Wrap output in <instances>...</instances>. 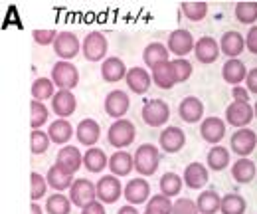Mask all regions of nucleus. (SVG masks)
<instances>
[{
  "mask_svg": "<svg viewBox=\"0 0 257 214\" xmlns=\"http://www.w3.org/2000/svg\"><path fill=\"white\" fill-rule=\"evenodd\" d=\"M161 165V151L153 143H145L135 151V171L141 177H153Z\"/></svg>",
  "mask_w": 257,
  "mask_h": 214,
  "instance_id": "obj_1",
  "label": "nucleus"
},
{
  "mask_svg": "<svg viewBox=\"0 0 257 214\" xmlns=\"http://www.w3.org/2000/svg\"><path fill=\"white\" fill-rule=\"evenodd\" d=\"M135 137H137V129H135V123L128 121V119H117L109 127L107 131V141L111 147H117L119 151H123V147H128L135 143Z\"/></svg>",
  "mask_w": 257,
  "mask_h": 214,
  "instance_id": "obj_2",
  "label": "nucleus"
},
{
  "mask_svg": "<svg viewBox=\"0 0 257 214\" xmlns=\"http://www.w3.org/2000/svg\"><path fill=\"white\" fill-rule=\"evenodd\" d=\"M52 82L60 90H73L79 84V72L71 61H56L52 67Z\"/></svg>",
  "mask_w": 257,
  "mask_h": 214,
  "instance_id": "obj_3",
  "label": "nucleus"
},
{
  "mask_svg": "<svg viewBox=\"0 0 257 214\" xmlns=\"http://www.w3.org/2000/svg\"><path fill=\"white\" fill-rule=\"evenodd\" d=\"M107 48H109L107 36L99 30L89 32L83 38V44H81V52H83L87 61H101L107 54Z\"/></svg>",
  "mask_w": 257,
  "mask_h": 214,
  "instance_id": "obj_4",
  "label": "nucleus"
},
{
  "mask_svg": "<svg viewBox=\"0 0 257 214\" xmlns=\"http://www.w3.org/2000/svg\"><path fill=\"white\" fill-rule=\"evenodd\" d=\"M141 115H143V121L149 127H162V125H166L168 117H170V107L162 99H151L143 105Z\"/></svg>",
  "mask_w": 257,
  "mask_h": 214,
  "instance_id": "obj_5",
  "label": "nucleus"
},
{
  "mask_svg": "<svg viewBox=\"0 0 257 214\" xmlns=\"http://www.w3.org/2000/svg\"><path fill=\"white\" fill-rule=\"evenodd\" d=\"M255 111L249 103H241V101H231L225 107V123L237 129H245L249 123L253 121Z\"/></svg>",
  "mask_w": 257,
  "mask_h": 214,
  "instance_id": "obj_6",
  "label": "nucleus"
},
{
  "mask_svg": "<svg viewBox=\"0 0 257 214\" xmlns=\"http://www.w3.org/2000/svg\"><path fill=\"white\" fill-rule=\"evenodd\" d=\"M97 198L103 204H113L119 200V196L125 192V188L121 186V181L115 175H103L97 181Z\"/></svg>",
  "mask_w": 257,
  "mask_h": 214,
  "instance_id": "obj_7",
  "label": "nucleus"
},
{
  "mask_svg": "<svg viewBox=\"0 0 257 214\" xmlns=\"http://www.w3.org/2000/svg\"><path fill=\"white\" fill-rule=\"evenodd\" d=\"M194 46H196V42H194L192 34L188 30H184V28L170 32L168 44H166L168 52L174 54L176 58H186L190 52H194Z\"/></svg>",
  "mask_w": 257,
  "mask_h": 214,
  "instance_id": "obj_8",
  "label": "nucleus"
},
{
  "mask_svg": "<svg viewBox=\"0 0 257 214\" xmlns=\"http://www.w3.org/2000/svg\"><path fill=\"white\" fill-rule=\"evenodd\" d=\"M97 198V186L89 179H75V183L69 188V200L71 204L83 208L89 202H93Z\"/></svg>",
  "mask_w": 257,
  "mask_h": 214,
  "instance_id": "obj_9",
  "label": "nucleus"
},
{
  "mask_svg": "<svg viewBox=\"0 0 257 214\" xmlns=\"http://www.w3.org/2000/svg\"><path fill=\"white\" fill-rule=\"evenodd\" d=\"M231 151L235 155H239V159H247V155H251L257 147V133L251 129H237L231 135Z\"/></svg>",
  "mask_w": 257,
  "mask_h": 214,
  "instance_id": "obj_10",
  "label": "nucleus"
},
{
  "mask_svg": "<svg viewBox=\"0 0 257 214\" xmlns=\"http://www.w3.org/2000/svg\"><path fill=\"white\" fill-rule=\"evenodd\" d=\"M128 107H131V99L125 92L121 90H113V92L107 93L105 97V113L109 117H113L115 121L117 119H125Z\"/></svg>",
  "mask_w": 257,
  "mask_h": 214,
  "instance_id": "obj_11",
  "label": "nucleus"
},
{
  "mask_svg": "<svg viewBox=\"0 0 257 214\" xmlns=\"http://www.w3.org/2000/svg\"><path fill=\"white\" fill-rule=\"evenodd\" d=\"M54 52L64 61L73 60L81 52V44H79V40L73 32H60L56 42H54Z\"/></svg>",
  "mask_w": 257,
  "mask_h": 214,
  "instance_id": "obj_12",
  "label": "nucleus"
},
{
  "mask_svg": "<svg viewBox=\"0 0 257 214\" xmlns=\"http://www.w3.org/2000/svg\"><path fill=\"white\" fill-rule=\"evenodd\" d=\"M159 143H161L164 153H170V155L178 153V151H182L184 145H186V133H184L180 127L170 125V127H166V129L161 131Z\"/></svg>",
  "mask_w": 257,
  "mask_h": 214,
  "instance_id": "obj_13",
  "label": "nucleus"
},
{
  "mask_svg": "<svg viewBox=\"0 0 257 214\" xmlns=\"http://www.w3.org/2000/svg\"><path fill=\"white\" fill-rule=\"evenodd\" d=\"M222 54L220 44L212 36H202L194 46V56L200 63H214Z\"/></svg>",
  "mask_w": 257,
  "mask_h": 214,
  "instance_id": "obj_14",
  "label": "nucleus"
},
{
  "mask_svg": "<svg viewBox=\"0 0 257 214\" xmlns=\"http://www.w3.org/2000/svg\"><path fill=\"white\" fill-rule=\"evenodd\" d=\"M200 135L206 143L218 145L225 137V121L220 117H206L200 125Z\"/></svg>",
  "mask_w": 257,
  "mask_h": 214,
  "instance_id": "obj_15",
  "label": "nucleus"
},
{
  "mask_svg": "<svg viewBox=\"0 0 257 214\" xmlns=\"http://www.w3.org/2000/svg\"><path fill=\"white\" fill-rule=\"evenodd\" d=\"M128 74L125 61L117 56H111L107 60H103V65H101V78L107 82V84H117L121 80H125Z\"/></svg>",
  "mask_w": 257,
  "mask_h": 214,
  "instance_id": "obj_16",
  "label": "nucleus"
},
{
  "mask_svg": "<svg viewBox=\"0 0 257 214\" xmlns=\"http://www.w3.org/2000/svg\"><path fill=\"white\" fill-rule=\"evenodd\" d=\"M123 196L127 198V202L133 204V206L143 204V202H147L149 196H151V184L147 183L145 179H133V181H128L127 186H125Z\"/></svg>",
  "mask_w": 257,
  "mask_h": 214,
  "instance_id": "obj_17",
  "label": "nucleus"
},
{
  "mask_svg": "<svg viewBox=\"0 0 257 214\" xmlns=\"http://www.w3.org/2000/svg\"><path fill=\"white\" fill-rule=\"evenodd\" d=\"M125 82H127L128 90L133 93H137V95H143V93H147L151 90V84H153V76H149V72L145 69V67H131L127 74V78H125Z\"/></svg>",
  "mask_w": 257,
  "mask_h": 214,
  "instance_id": "obj_18",
  "label": "nucleus"
},
{
  "mask_svg": "<svg viewBox=\"0 0 257 214\" xmlns=\"http://www.w3.org/2000/svg\"><path fill=\"white\" fill-rule=\"evenodd\" d=\"M75 107H77V99L69 90H60L52 99V109L60 119H67L69 115H73Z\"/></svg>",
  "mask_w": 257,
  "mask_h": 214,
  "instance_id": "obj_19",
  "label": "nucleus"
},
{
  "mask_svg": "<svg viewBox=\"0 0 257 214\" xmlns=\"http://www.w3.org/2000/svg\"><path fill=\"white\" fill-rule=\"evenodd\" d=\"M46 181H48V184H50L54 190H58V192H62L65 188H71V184L75 183V181H73V173L67 171L65 167H62L60 163H56V165L50 167V171H48V175H46Z\"/></svg>",
  "mask_w": 257,
  "mask_h": 214,
  "instance_id": "obj_20",
  "label": "nucleus"
},
{
  "mask_svg": "<svg viewBox=\"0 0 257 214\" xmlns=\"http://www.w3.org/2000/svg\"><path fill=\"white\" fill-rule=\"evenodd\" d=\"M247 69H245V63L241 60H237V58H233V60H227L222 65V78H224L225 84H229L231 88H235V86H239L243 80H247Z\"/></svg>",
  "mask_w": 257,
  "mask_h": 214,
  "instance_id": "obj_21",
  "label": "nucleus"
},
{
  "mask_svg": "<svg viewBox=\"0 0 257 214\" xmlns=\"http://www.w3.org/2000/svg\"><path fill=\"white\" fill-rule=\"evenodd\" d=\"M182 179H184V184H186L188 188L198 190V188H204V186L208 184L210 175H208V169H206L202 163H190V165L184 169Z\"/></svg>",
  "mask_w": 257,
  "mask_h": 214,
  "instance_id": "obj_22",
  "label": "nucleus"
},
{
  "mask_svg": "<svg viewBox=\"0 0 257 214\" xmlns=\"http://www.w3.org/2000/svg\"><path fill=\"white\" fill-rule=\"evenodd\" d=\"M220 50L229 60H233V58H237L245 50V38L235 30L225 32L224 36H222V40H220Z\"/></svg>",
  "mask_w": 257,
  "mask_h": 214,
  "instance_id": "obj_23",
  "label": "nucleus"
},
{
  "mask_svg": "<svg viewBox=\"0 0 257 214\" xmlns=\"http://www.w3.org/2000/svg\"><path fill=\"white\" fill-rule=\"evenodd\" d=\"M75 135H77V141L81 145L91 149L99 141V137H101V127H99V123L95 119H83L75 127Z\"/></svg>",
  "mask_w": 257,
  "mask_h": 214,
  "instance_id": "obj_24",
  "label": "nucleus"
},
{
  "mask_svg": "<svg viewBox=\"0 0 257 214\" xmlns=\"http://www.w3.org/2000/svg\"><path fill=\"white\" fill-rule=\"evenodd\" d=\"M109 169L115 177H127L135 169V157L128 151H115L109 157Z\"/></svg>",
  "mask_w": 257,
  "mask_h": 214,
  "instance_id": "obj_25",
  "label": "nucleus"
},
{
  "mask_svg": "<svg viewBox=\"0 0 257 214\" xmlns=\"http://www.w3.org/2000/svg\"><path fill=\"white\" fill-rule=\"evenodd\" d=\"M178 115L180 119L186 123H198L204 115V103L198 99V97H186L182 99V103L178 105Z\"/></svg>",
  "mask_w": 257,
  "mask_h": 214,
  "instance_id": "obj_26",
  "label": "nucleus"
},
{
  "mask_svg": "<svg viewBox=\"0 0 257 214\" xmlns=\"http://www.w3.org/2000/svg\"><path fill=\"white\" fill-rule=\"evenodd\" d=\"M151 76H153V84L161 90H172L174 84H176V78H174V69H172V61H164L159 63L157 67L151 69Z\"/></svg>",
  "mask_w": 257,
  "mask_h": 214,
  "instance_id": "obj_27",
  "label": "nucleus"
},
{
  "mask_svg": "<svg viewBox=\"0 0 257 214\" xmlns=\"http://www.w3.org/2000/svg\"><path fill=\"white\" fill-rule=\"evenodd\" d=\"M257 175V167L253 161L249 159H237L233 165H231V177L233 181L239 184H247L255 179Z\"/></svg>",
  "mask_w": 257,
  "mask_h": 214,
  "instance_id": "obj_28",
  "label": "nucleus"
},
{
  "mask_svg": "<svg viewBox=\"0 0 257 214\" xmlns=\"http://www.w3.org/2000/svg\"><path fill=\"white\" fill-rule=\"evenodd\" d=\"M196 206H198V212L200 214H216L222 210V196L210 188V190H204L202 194H198V200H196Z\"/></svg>",
  "mask_w": 257,
  "mask_h": 214,
  "instance_id": "obj_29",
  "label": "nucleus"
},
{
  "mask_svg": "<svg viewBox=\"0 0 257 214\" xmlns=\"http://www.w3.org/2000/svg\"><path fill=\"white\" fill-rule=\"evenodd\" d=\"M75 133V129L71 127V123L67 119H56L54 123H50L48 127V135H50V141L56 143V145H65L71 135Z\"/></svg>",
  "mask_w": 257,
  "mask_h": 214,
  "instance_id": "obj_30",
  "label": "nucleus"
},
{
  "mask_svg": "<svg viewBox=\"0 0 257 214\" xmlns=\"http://www.w3.org/2000/svg\"><path fill=\"white\" fill-rule=\"evenodd\" d=\"M58 163H60L62 167H65L67 171L75 173V171H79V169L83 167V155L79 153L77 147L65 145V147H62V149L58 151Z\"/></svg>",
  "mask_w": 257,
  "mask_h": 214,
  "instance_id": "obj_31",
  "label": "nucleus"
},
{
  "mask_svg": "<svg viewBox=\"0 0 257 214\" xmlns=\"http://www.w3.org/2000/svg\"><path fill=\"white\" fill-rule=\"evenodd\" d=\"M168 48L161 44V42H151L147 48H145V52H143V60L147 63V67H157L159 63H164V61H170L168 60Z\"/></svg>",
  "mask_w": 257,
  "mask_h": 214,
  "instance_id": "obj_32",
  "label": "nucleus"
},
{
  "mask_svg": "<svg viewBox=\"0 0 257 214\" xmlns=\"http://www.w3.org/2000/svg\"><path fill=\"white\" fill-rule=\"evenodd\" d=\"M83 167L89 173H101L105 167H109V157L103 153V149L91 147L83 155Z\"/></svg>",
  "mask_w": 257,
  "mask_h": 214,
  "instance_id": "obj_33",
  "label": "nucleus"
},
{
  "mask_svg": "<svg viewBox=\"0 0 257 214\" xmlns=\"http://www.w3.org/2000/svg\"><path fill=\"white\" fill-rule=\"evenodd\" d=\"M182 183H184V179L180 175H176V173H164L161 177V183H159L161 184V194L168 196V198L180 194Z\"/></svg>",
  "mask_w": 257,
  "mask_h": 214,
  "instance_id": "obj_34",
  "label": "nucleus"
},
{
  "mask_svg": "<svg viewBox=\"0 0 257 214\" xmlns=\"http://www.w3.org/2000/svg\"><path fill=\"white\" fill-rule=\"evenodd\" d=\"M206 163H208V167L212 169V171H224L225 167L229 165V151L225 149V147H220V145H216V147H212L210 151H208V157H206Z\"/></svg>",
  "mask_w": 257,
  "mask_h": 214,
  "instance_id": "obj_35",
  "label": "nucleus"
},
{
  "mask_svg": "<svg viewBox=\"0 0 257 214\" xmlns=\"http://www.w3.org/2000/svg\"><path fill=\"white\" fill-rule=\"evenodd\" d=\"M247 208V202L241 194H235V192H229L222 198V214H243Z\"/></svg>",
  "mask_w": 257,
  "mask_h": 214,
  "instance_id": "obj_36",
  "label": "nucleus"
},
{
  "mask_svg": "<svg viewBox=\"0 0 257 214\" xmlns=\"http://www.w3.org/2000/svg\"><path fill=\"white\" fill-rule=\"evenodd\" d=\"M54 82H52V78H38L36 82L32 84V97L36 101H42L44 103V99H54Z\"/></svg>",
  "mask_w": 257,
  "mask_h": 214,
  "instance_id": "obj_37",
  "label": "nucleus"
},
{
  "mask_svg": "<svg viewBox=\"0 0 257 214\" xmlns=\"http://www.w3.org/2000/svg\"><path fill=\"white\" fill-rule=\"evenodd\" d=\"M180 8L190 22H202L208 14V2H182Z\"/></svg>",
  "mask_w": 257,
  "mask_h": 214,
  "instance_id": "obj_38",
  "label": "nucleus"
},
{
  "mask_svg": "<svg viewBox=\"0 0 257 214\" xmlns=\"http://www.w3.org/2000/svg\"><path fill=\"white\" fill-rule=\"evenodd\" d=\"M172 206L174 202L164 196V194H155L151 196V200L147 202V210L145 214H172Z\"/></svg>",
  "mask_w": 257,
  "mask_h": 214,
  "instance_id": "obj_39",
  "label": "nucleus"
},
{
  "mask_svg": "<svg viewBox=\"0 0 257 214\" xmlns=\"http://www.w3.org/2000/svg\"><path fill=\"white\" fill-rule=\"evenodd\" d=\"M235 18L241 24H253L257 20V2H237L235 4Z\"/></svg>",
  "mask_w": 257,
  "mask_h": 214,
  "instance_id": "obj_40",
  "label": "nucleus"
},
{
  "mask_svg": "<svg viewBox=\"0 0 257 214\" xmlns=\"http://www.w3.org/2000/svg\"><path fill=\"white\" fill-rule=\"evenodd\" d=\"M48 214H69L71 212V200L65 194H52L46 200Z\"/></svg>",
  "mask_w": 257,
  "mask_h": 214,
  "instance_id": "obj_41",
  "label": "nucleus"
},
{
  "mask_svg": "<svg viewBox=\"0 0 257 214\" xmlns=\"http://www.w3.org/2000/svg\"><path fill=\"white\" fill-rule=\"evenodd\" d=\"M48 186H50V184L46 181V177H42V175L36 173V171L30 173V198H32V202H38L42 196H46Z\"/></svg>",
  "mask_w": 257,
  "mask_h": 214,
  "instance_id": "obj_42",
  "label": "nucleus"
},
{
  "mask_svg": "<svg viewBox=\"0 0 257 214\" xmlns=\"http://www.w3.org/2000/svg\"><path fill=\"white\" fill-rule=\"evenodd\" d=\"M48 121V107L42 101L32 99L30 103V125L32 129H42V125H46Z\"/></svg>",
  "mask_w": 257,
  "mask_h": 214,
  "instance_id": "obj_43",
  "label": "nucleus"
},
{
  "mask_svg": "<svg viewBox=\"0 0 257 214\" xmlns=\"http://www.w3.org/2000/svg\"><path fill=\"white\" fill-rule=\"evenodd\" d=\"M50 135L46 131H40V129H34L30 133V149L34 155H44L50 147Z\"/></svg>",
  "mask_w": 257,
  "mask_h": 214,
  "instance_id": "obj_44",
  "label": "nucleus"
},
{
  "mask_svg": "<svg viewBox=\"0 0 257 214\" xmlns=\"http://www.w3.org/2000/svg\"><path fill=\"white\" fill-rule=\"evenodd\" d=\"M172 69H174L176 84H182V82H186V80L192 76L194 67L186 58H176V60H172Z\"/></svg>",
  "mask_w": 257,
  "mask_h": 214,
  "instance_id": "obj_45",
  "label": "nucleus"
},
{
  "mask_svg": "<svg viewBox=\"0 0 257 214\" xmlns=\"http://www.w3.org/2000/svg\"><path fill=\"white\" fill-rule=\"evenodd\" d=\"M172 214H198V206L196 202L190 198H178L174 200V206H172Z\"/></svg>",
  "mask_w": 257,
  "mask_h": 214,
  "instance_id": "obj_46",
  "label": "nucleus"
},
{
  "mask_svg": "<svg viewBox=\"0 0 257 214\" xmlns=\"http://www.w3.org/2000/svg\"><path fill=\"white\" fill-rule=\"evenodd\" d=\"M58 34H60V32H56V30H34L32 32L34 42L40 44V46H50V44H54L56 38H58Z\"/></svg>",
  "mask_w": 257,
  "mask_h": 214,
  "instance_id": "obj_47",
  "label": "nucleus"
},
{
  "mask_svg": "<svg viewBox=\"0 0 257 214\" xmlns=\"http://www.w3.org/2000/svg\"><path fill=\"white\" fill-rule=\"evenodd\" d=\"M245 48H247V52L257 56V26H251L249 32L245 34Z\"/></svg>",
  "mask_w": 257,
  "mask_h": 214,
  "instance_id": "obj_48",
  "label": "nucleus"
},
{
  "mask_svg": "<svg viewBox=\"0 0 257 214\" xmlns=\"http://www.w3.org/2000/svg\"><path fill=\"white\" fill-rule=\"evenodd\" d=\"M81 214H107V212H105V204L101 200H93V202H89L87 206L81 208Z\"/></svg>",
  "mask_w": 257,
  "mask_h": 214,
  "instance_id": "obj_49",
  "label": "nucleus"
},
{
  "mask_svg": "<svg viewBox=\"0 0 257 214\" xmlns=\"http://www.w3.org/2000/svg\"><path fill=\"white\" fill-rule=\"evenodd\" d=\"M231 95H233V101H241V103H249V92L241 86H235L231 88Z\"/></svg>",
  "mask_w": 257,
  "mask_h": 214,
  "instance_id": "obj_50",
  "label": "nucleus"
},
{
  "mask_svg": "<svg viewBox=\"0 0 257 214\" xmlns=\"http://www.w3.org/2000/svg\"><path fill=\"white\" fill-rule=\"evenodd\" d=\"M245 86H247V92L249 93H257V67L249 69L247 80H245Z\"/></svg>",
  "mask_w": 257,
  "mask_h": 214,
  "instance_id": "obj_51",
  "label": "nucleus"
},
{
  "mask_svg": "<svg viewBox=\"0 0 257 214\" xmlns=\"http://www.w3.org/2000/svg\"><path fill=\"white\" fill-rule=\"evenodd\" d=\"M117 214H139V210H137L133 204H125V206H121V208L117 210Z\"/></svg>",
  "mask_w": 257,
  "mask_h": 214,
  "instance_id": "obj_52",
  "label": "nucleus"
},
{
  "mask_svg": "<svg viewBox=\"0 0 257 214\" xmlns=\"http://www.w3.org/2000/svg\"><path fill=\"white\" fill-rule=\"evenodd\" d=\"M42 210H44V208H42L38 202H32V204H30V214H44Z\"/></svg>",
  "mask_w": 257,
  "mask_h": 214,
  "instance_id": "obj_53",
  "label": "nucleus"
},
{
  "mask_svg": "<svg viewBox=\"0 0 257 214\" xmlns=\"http://www.w3.org/2000/svg\"><path fill=\"white\" fill-rule=\"evenodd\" d=\"M253 111H255V117H257V101H255V105H253Z\"/></svg>",
  "mask_w": 257,
  "mask_h": 214,
  "instance_id": "obj_54",
  "label": "nucleus"
}]
</instances>
